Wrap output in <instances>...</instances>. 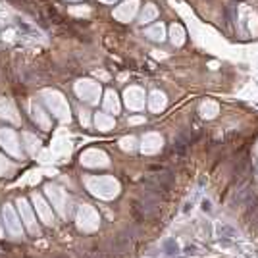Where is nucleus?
<instances>
[{"mask_svg":"<svg viewBox=\"0 0 258 258\" xmlns=\"http://www.w3.org/2000/svg\"><path fill=\"white\" fill-rule=\"evenodd\" d=\"M164 249H166L168 254H175V252L179 251V249H177V243H175L174 239H168V241H166V245H164Z\"/></svg>","mask_w":258,"mask_h":258,"instance_id":"nucleus-1","label":"nucleus"},{"mask_svg":"<svg viewBox=\"0 0 258 258\" xmlns=\"http://www.w3.org/2000/svg\"><path fill=\"white\" fill-rule=\"evenodd\" d=\"M218 231H220V237H233L235 235V229L231 226H222Z\"/></svg>","mask_w":258,"mask_h":258,"instance_id":"nucleus-2","label":"nucleus"},{"mask_svg":"<svg viewBox=\"0 0 258 258\" xmlns=\"http://www.w3.org/2000/svg\"><path fill=\"white\" fill-rule=\"evenodd\" d=\"M220 245L229 247V245H231V239H229V237H220Z\"/></svg>","mask_w":258,"mask_h":258,"instance_id":"nucleus-3","label":"nucleus"},{"mask_svg":"<svg viewBox=\"0 0 258 258\" xmlns=\"http://www.w3.org/2000/svg\"><path fill=\"white\" fill-rule=\"evenodd\" d=\"M185 252H187V254H195V252H197V247H195V245H187Z\"/></svg>","mask_w":258,"mask_h":258,"instance_id":"nucleus-4","label":"nucleus"},{"mask_svg":"<svg viewBox=\"0 0 258 258\" xmlns=\"http://www.w3.org/2000/svg\"><path fill=\"white\" fill-rule=\"evenodd\" d=\"M202 210H204V212H210V210H212V208H210V202H208V200H204V202H202Z\"/></svg>","mask_w":258,"mask_h":258,"instance_id":"nucleus-5","label":"nucleus"}]
</instances>
